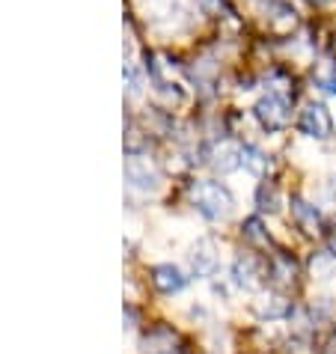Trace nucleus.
I'll use <instances>...</instances> for the list:
<instances>
[{
	"mask_svg": "<svg viewBox=\"0 0 336 354\" xmlns=\"http://www.w3.org/2000/svg\"><path fill=\"white\" fill-rule=\"evenodd\" d=\"M259 209L262 212H277L280 209V196H277V191L268 188V185H262L259 188Z\"/></svg>",
	"mask_w": 336,
	"mask_h": 354,
	"instance_id": "f8f14e48",
	"label": "nucleus"
},
{
	"mask_svg": "<svg viewBox=\"0 0 336 354\" xmlns=\"http://www.w3.org/2000/svg\"><path fill=\"white\" fill-rule=\"evenodd\" d=\"M212 164H214V170H221V173H232L235 167H241V146L232 140H223L212 152Z\"/></svg>",
	"mask_w": 336,
	"mask_h": 354,
	"instance_id": "423d86ee",
	"label": "nucleus"
},
{
	"mask_svg": "<svg viewBox=\"0 0 336 354\" xmlns=\"http://www.w3.org/2000/svg\"><path fill=\"white\" fill-rule=\"evenodd\" d=\"M298 125H301V131H304L306 137H315V140H324V137H330V129H333V125H330V116H328V111H324L321 104L304 107Z\"/></svg>",
	"mask_w": 336,
	"mask_h": 354,
	"instance_id": "20e7f679",
	"label": "nucleus"
},
{
	"mask_svg": "<svg viewBox=\"0 0 336 354\" xmlns=\"http://www.w3.org/2000/svg\"><path fill=\"white\" fill-rule=\"evenodd\" d=\"M194 271H196V277H212V274L217 271V248H214V241L212 239H200L194 244Z\"/></svg>",
	"mask_w": 336,
	"mask_h": 354,
	"instance_id": "39448f33",
	"label": "nucleus"
},
{
	"mask_svg": "<svg viewBox=\"0 0 336 354\" xmlns=\"http://www.w3.org/2000/svg\"><path fill=\"white\" fill-rule=\"evenodd\" d=\"M232 277L239 283L241 289H256V283H259V271H256V262L250 257H241L239 262L232 265Z\"/></svg>",
	"mask_w": 336,
	"mask_h": 354,
	"instance_id": "9d476101",
	"label": "nucleus"
},
{
	"mask_svg": "<svg viewBox=\"0 0 336 354\" xmlns=\"http://www.w3.org/2000/svg\"><path fill=\"white\" fill-rule=\"evenodd\" d=\"M191 200L209 221H221L232 209V194L217 182H196L191 188Z\"/></svg>",
	"mask_w": 336,
	"mask_h": 354,
	"instance_id": "f257e3e1",
	"label": "nucleus"
},
{
	"mask_svg": "<svg viewBox=\"0 0 336 354\" xmlns=\"http://www.w3.org/2000/svg\"><path fill=\"white\" fill-rule=\"evenodd\" d=\"M203 3V9H209V12H217L221 9V0H200Z\"/></svg>",
	"mask_w": 336,
	"mask_h": 354,
	"instance_id": "2eb2a0df",
	"label": "nucleus"
},
{
	"mask_svg": "<svg viewBox=\"0 0 336 354\" xmlns=\"http://www.w3.org/2000/svg\"><path fill=\"white\" fill-rule=\"evenodd\" d=\"M256 313L262 319H286L292 313V304L283 298V295H265V298L256 304Z\"/></svg>",
	"mask_w": 336,
	"mask_h": 354,
	"instance_id": "6e6552de",
	"label": "nucleus"
},
{
	"mask_svg": "<svg viewBox=\"0 0 336 354\" xmlns=\"http://www.w3.org/2000/svg\"><path fill=\"white\" fill-rule=\"evenodd\" d=\"M312 274L319 280H328L330 277V274H333V257H330V253H328V257H315L312 259Z\"/></svg>",
	"mask_w": 336,
	"mask_h": 354,
	"instance_id": "ddd939ff",
	"label": "nucleus"
},
{
	"mask_svg": "<svg viewBox=\"0 0 336 354\" xmlns=\"http://www.w3.org/2000/svg\"><path fill=\"white\" fill-rule=\"evenodd\" d=\"M244 235H247V239H253V241H268V239H265V232H262V223L256 218H250L244 223Z\"/></svg>",
	"mask_w": 336,
	"mask_h": 354,
	"instance_id": "4468645a",
	"label": "nucleus"
},
{
	"mask_svg": "<svg viewBox=\"0 0 336 354\" xmlns=\"http://www.w3.org/2000/svg\"><path fill=\"white\" fill-rule=\"evenodd\" d=\"M125 182L131 185L134 191H155L158 170L146 158H140V155H131V158L125 161Z\"/></svg>",
	"mask_w": 336,
	"mask_h": 354,
	"instance_id": "7ed1b4c3",
	"label": "nucleus"
},
{
	"mask_svg": "<svg viewBox=\"0 0 336 354\" xmlns=\"http://www.w3.org/2000/svg\"><path fill=\"white\" fill-rule=\"evenodd\" d=\"M152 283H155L158 292L173 295V292H179L185 286V277H182V271L176 268V265H158V268L152 271Z\"/></svg>",
	"mask_w": 336,
	"mask_h": 354,
	"instance_id": "0eeeda50",
	"label": "nucleus"
},
{
	"mask_svg": "<svg viewBox=\"0 0 336 354\" xmlns=\"http://www.w3.org/2000/svg\"><path fill=\"white\" fill-rule=\"evenodd\" d=\"M292 214L306 232H319L321 218H319V212H315V205H310L306 200H292Z\"/></svg>",
	"mask_w": 336,
	"mask_h": 354,
	"instance_id": "1a4fd4ad",
	"label": "nucleus"
},
{
	"mask_svg": "<svg viewBox=\"0 0 336 354\" xmlns=\"http://www.w3.org/2000/svg\"><path fill=\"white\" fill-rule=\"evenodd\" d=\"M330 257H333V259H336V239H333V241H330Z\"/></svg>",
	"mask_w": 336,
	"mask_h": 354,
	"instance_id": "dca6fc26",
	"label": "nucleus"
},
{
	"mask_svg": "<svg viewBox=\"0 0 336 354\" xmlns=\"http://www.w3.org/2000/svg\"><path fill=\"white\" fill-rule=\"evenodd\" d=\"M253 111H256V120H259L268 131H277V129H283V125L289 122V104H286V98L277 95V93L262 95L259 102H256Z\"/></svg>",
	"mask_w": 336,
	"mask_h": 354,
	"instance_id": "f03ea898",
	"label": "nucleus"
},
{
	"mask_svg": "<svg viewBox=\"0 0 336 354\" xmlns=\"http://www.w3.org/2000/svg\"><path fill=\"white\" fill-rule=\"evenodd\" d=\"M241 167L244 170H250L253 176H262L265 170H268V158H265L256 146H244L241 149Z\"/></svg>",
	"mask_w": 336,
	"mask_h": 354,
	"instance_id": "9b49d317",
	"label": "nucleus"
}]
</instances>
